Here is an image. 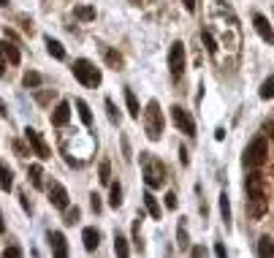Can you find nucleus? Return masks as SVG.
<instances>
[{"label": "nucleus", "mask_w": 274, "mask_h": 258, "mask_svg": "<svg viewBox=\"0 0 274 258\" xmlns=\"http://www.w3.org/2000/svg\"><path fill=\"white\" fill-rule=\"evenodd\" d=\"M14 150H16V155H22V158H25V155H30V150H27L22 141H14Z\"/></svg>", "instance_id": "obj_35"}, {"label": "nucleus", "mask_w": 274, "mask_h": 258, "mask_svg": "<svg viewBox=\"0 0 274 258\" xmlns=\"http://www.w3.org/2000/svg\"><path fill=\"white\" fill-rule=\"evenodd\" d=\"M258 255H274V242L269 239V236H261V242H258Z\"/></svg>", "instance_id": "obj_22"}, {"label": "nucleus", "mask_w": 274, "mask_h": 258, "mask_svg": "<svg viewBox=\"0 0 274 258\" xmlns=\"http://www.w3.org/2000/svg\"><path fill=\"white\" fill-rule=\"evenodd\" d=\"M144 204H147V212L155 217V220H160V201L152 196V190H147L144 193Z\"/></svg>", "instance_id": "obj_15"}, {"label": "nucleus", "mask_w": 274, "mask_h": 258, "mask_svg": "<svg viewBox=\"0 0 274 258\" xmlns=\"http://www.w3.org/2000/svg\"><path fill=\"white\" fill-rule=\"evenodd\" d=\"M125 103H128V112H130V117H136V120H139L141 106H139V98L133 95V90H125Z\"/></svg>", "instance_id": "obj_19"}, {"label": "nucleus", "mask_w": 274, "mask_h": 258, "mask_svg": "<svg viewBox=\"0 0 274 258\" xmlns=\"http://www.w3.org/2000/svg\"><path fill=\"white\" fill-rule=\"evenodd\" d=\"M144 114V131H147V136L158 141L160 136H163V114H160V103L158 101H149L147 103V109L141 112Z\"/></svg>", "instance_id": "obj_2"}, {"label": "nucleus", "mask_w": 274, "mask_h": 258, "mask_svg": "<svg viewBox=\"0 0 274 258\" xmlns=\"http://www.w3.org/2000/svg\"><path fill=\"white\" fill-rule=\"evenodd\" d=\"M244 185H247V193H261V190H263V177L258 174V171H252Z\"/></svg>", "instance_id": "obj_18"}, {"label": "nucleus", "mask_w": 274, "mask_h": 258, "mask_svg": "<svg viewBox=\"0 0 274 258\" xmlns=\"http://www.w3.org/2000/svg\"><path fill=\"white\" fill-rule=\"evenodd\" d=\"M109 204L111 207H122V188H120V182H114V185H111V193H109Z\"/></svg>", "instance_id": "obj_21"}, {"label": "nucleus", "mask_w": 274, "mask_h": 258, "mask_svg": "<svg viewBox=\"0 0 274 258\" xmlns=\"http://www.w3.org/2000/svg\"><path fill=\"white\" fill-rule=\"evenodd\" d=\"M3 255H6V258H8V255H11V258H19V255H22V247H16V245H8Z\"/></svg>", "instance_id": "obj_33"}, {"label": "nucleus", "mask_w": 274, "mask_h": 258, "mask_svg": "<svg viewBox=\"0 0 274 258\" xmlns=\"http://www.w3.org/2000/svg\"><path fill=\"white\" fill-rule=\"evenodd\" d=\"M76 109H79V117H82L84 125H92V112H90L87 103H84V101H76Z\"/></svg>", "instance_id": "obj_23"}, {"label": "nucleus", "mask_w": 274, "mask_h": 258, "mask_svg": "<svg viewBox=\"0 0 274 258\" xmlns=\"http://www.w3.org/2000/svg\"><path fill=\"white\" fill-rule=\"evenodd\" d=\"M0 188H3V190H11L14 188V171L8 169L6 163H0Z\"/></svg>", "instance_id": "obj_17"}, {"label": "nucleus", "mask_w": 274, "mask_h": 258, "mask_svg": "<svg viewBox=\"0 0 274 258\" xmlns=\"http://www.w3.org/2000/svg\"><path fill=\"white\" fill-rule=\"evenodd\" d=\"M30 182L35 185V188H44V171H41V166H30Z\"/></svg>", "instance_id": "obj_27"}, {"label": "nucleus", "mask_w": 274, "mask_h": 258, "mask_svg": "<svg viewBox=\"0 0 274 258\" xmlns=\"http://www.w3.org/2000/svg\"><path fill=\"white\" fill-rule=\"evenodd\" d=\"M179 160H182V166H187V152L179 150Z\"/></svg>", "instance_id": "obj_43"}, {"label": "nucleus", "mask_w": 274, "mask_h": 258, "mask_svg": "<svg viewBox=\"0 0 274 258\" xmlns=\"http://www.w3.org/2000/svg\"><path fill=\"white\" fill-rule=\"evenodd\" d=\"M8 6V0H0V8H6Z\"/></svg>", "instance_id": "obj_46"}, {"label": "nucleus", "mask_w": 274, "mask_h": 258, "mask_svg": "<svg viewBox=\"0 0 274 258\" xmlns=\"http://www.w3.org/2000/svg\"><path fill=\"white\" fill-rule=\"evenodd\" d=\"M266 158H269V144H266L263 136L252 139V144L244 150V163H247L250 169H261L263 163H266Z\"/></svg>", "instance_id": "obj_3"}, {"label": "nucleus", "mask_w": 274, "mask_h": 258, "mask_svg": "<svg viewBox=\"0 0 274 258\" xmlns=\"http://www.w3.org/2000/svg\"><path fill=\"white\" fill-rule=\"evenodd\" d=\"M106 63H109L114 71H117V68H122V57H120L114 49H109V52H106Z\"/></svg>", "instance_id": "obj_30"}, {"label": "nucleus", "mask_w": 274, "mask_h": 258, "mask_svg": "<svg viewBox=\"0 0 274 258\" xmlns=\"http://www.w3.org/2000/svg\"><path fill=\"white\" fill-rule=\"evenodd\" d=\"M182 6H185V8H187V11H190V14L195 11V0H182Z\"/></svg>", "instance_id": "obj_39"}, {"label": "nucleus", "mask_w": 274, "mask_h": 258, "mask_svg": "<svg viewBox=\"0 0 274 258\" xmlns=\"http://www.w3.org/2000/svg\"><path fill=\"white\" fill-rule=\"evenodd\" d=\"M114 253H117L120 258H125V255H128V239H125L122 234L114 236Z\"/></svg>", "instance_id": "obj_25"}, {"label": "nucleus", "mask_w": 274, "mask_h": 258, "mask_svg": "<svg viewBox=\"0 0 274 258\" xmlns=\"http://www.w3.org/2000/svg\"><path fill=\"white\" fill-rule=\"evenodd\" d=\"M76 220H79V209L73 207V209H68V215H65V223H68V226H73Z\"/></svg>", "instance_id": "obj_34"}, {"label": "nucleus", "mask_w": 274, "mask_h": 258, "mask_svg": "<svg viewBox=\"0 0 274 258\" xmlns=\"http://www.w3.org/2000/svg\"><path fill=\"white\" fill-rule=\"evenodd\" d=\"M68 120H71V103L60 101L57 109H54V114H52V125L54 128H63V125H68Z\"/></svg>", "instance_id": "obj_11"}, {"label": "nucleus", "mask_w": 274, "mask_h": 258, "mask_svg": "<svg viewBox=\"0 0 274 258\" xmlns=\"http://www.w3.org/2000/svg\"><path fill=\"white\" fill-rule=\"evenodd\" d=\"M106 112H109L111 122H120V112H117V106H114V101H111V98H106Z\"/></svg>", "instance_id": "obj_32"}, {"label": "nucleus", "mask_w": 274, "mask_h": 258, "mask_svg": "<svg viewBox=\"0 0 274 258\" xmlns=\"http://www.w3.org/2000/svg\"><path fill=\"white\" fill-rule=\"evenodd\" d=\"M261 98H263V101L274 98V76H269V79L261 84Z\"/></svg>", "instance_id": "obj_28"}, {"label": "nucleus", "mask_w": 274, "mask_h": 258, "mask_svg": "<svg viewBox=\"0 0 274 258\" xmlns=\"http://www.w3.org/2000/svg\"><path fill=\"white\" fill-rule=\"evenodd\" d=\"M25 139L30 141L33 152H35V155H38L41 160H49V158H52V150H49V144H46V141L41 139V133L35 131V128H30V125H27V128H25Z\"/></svg>", "instance_id": "obj_5"}, {"label": "nucleus", "mask_w": 274, "mask_h": 258, "mask_svg": "<svg viewBox=\"0 0 274 258\" xmlns=\"http://www.w3.org/2000/svg\"><path fill=\"white\" fill-rule=\"evenodd\" d=\"M0 76H6V54L0 49Z\"/></svg>", "instance_id": "obj_38"}, {"label": "nucleus", "mask_w": 274, "mask_h": 258, "mask_svg": "<svg viewBox=\"0 0 274 258\" xmlns=\"http://www.w3.org/2000/svg\"><path fill=\"white\" fill-rule=\"evenodd\" d=\"M46 52H49V54L54 57V60H63V57H65L63 44H60V41H54L52 35H46Z\"/></svg>", "instance_id": "obj_16"}, {"label": "nucleus", "mask_w": 274, "mask_h": 258, "mask_svg": "<svg viewBox=\"0 0 274 258\" xmlns=\"http://www.w3.org/2000/svg\"><path fill=\"white\" fill-rule=\"evenodd\" d=\"M0 231H6V223H3V217H0Z\"/></svg>", "instance_id": "obj_45"}, {"label": "nucleus", "mask_w": 274, "mask_h": 258, "mask_svg": "<svg viewBox=\"0 0 274 258\" xmlns=\"http://www.w3.org/2000/svg\"><path fill=\"white\" fill-rule=\"evenodd\" d=\"M22 84H25L27 90H30V87H38V84H41V73H35V71H27V73L22 76Z\"/></svg>", "instance_id": "obj_24"}, {"label": "nucleus", "mask_w": 274, "mask_h": 258, "mask_svg": "<svg viewBox=\"0 0 274 258\" xmlns=\"http://www.w3.org/2000/svg\"><path fill=\"white\" fill-rule=\"evenodd\" d=\"M266 133L274 139V120H269V122H266Z\"/></svg>", "instance_id": "obj_41"}, {"label": "nucleus", "mask_w": 274, "mask_h": 258, "mask_svg": "<svg viewBox=\"0 0 274 258\" xmlns=\"http://www.w3.org/2000/svg\"><path fill=\"white\" fill-rule=\"evenodd\" d=\"M168 68H171V76H182L185 71V44L174 41L171 49H168Z\"/></svg>", "instance_id": "obj_6"}, {"label": "nucleus", "mask_w": 274, "mask_h": 258, "mask_svg": "<svg viewBox=\"0 0 274 258\" xmlns=\"http://www.w3.org/2000/svg\"><path fill=\"white\" fill-rule=\"evenodd\" d=\"M201 41H204V46H206V52H209V54H214V52H217V41L212 38V33H209V30H201Z\"/></svg>", "instance_id": "obj_29"}, {"label": "nucleus", "mask_w": 274, "mask_h": 258, "mask_svg": "<svg viewBox=\"0 0 274 258\" xmlns=\"http://www.w3.org/2000/svg\"><path fill=\"white\" fill-rule=\"evenodd\" d=\"M49 201L57 209H68V190H65L57 179H52V182H49Z\"/></svg>", "instance_id": "obj_9"}, {"label": "nucleus", "mask_w": 274, "mask_h": 258, "mask_svg": "<svg viewBox=\"0 0 274 258\" xmlns=\"http://www.w3.org/2000/svg\"><path fill=\"white\" fill-rule=\"evenodd\" d=\"M247 204H250V215L252 217H263L266 215V209H269V198L266 193H247Z\"/></svg>", "instance_id": "obj_8"}, {"label": "nucleus", "mask_w": 274, "mask_h": 258, "mask_svg": "<svg viewBox=\"0 0 274 258\" xmlns=\"http://www.w3.org/2000/svg\"><path fill=\"white\" fill-rule=\"evenodd\" d=\"M214 139H217V141H223V139H225V131H223V128H217V131H214Z\"/></svg>", "instance_id": "obj_42"}, {"label": "nucleus", "mask_w": 274, "mask_h": 258, "mask_svg": "<svg viewBox=\"0 0 274 258\" xmlns=\"http://www.w3.org/2000/svg\"><path fill=\"white\" fill-rule=\"evenodd\" d=\"M73 16L82 19V22H90V19H95V8L92 6H76L73 8Z\"/></svg>", "instance_id": "obj_20"}, {"label": "nucleus", "mask_w": 274, "mask_h": 258, "mask_svg": "<svg viewBox=\"0 0 274 258\" xmlns=\"http://www.w3.org/2000/svg\"><path fill=\"white\" fill-rule=\"evenodd\" d=\"M0 49H3V54L8 57V63H19L22 60V54H19V49H16V44H11V41H0Z\"/></svg>", "instance_id": "obj_14"}, {"label": "nucleus", "mask_w": 274, "mask_h": 258, "mask_svg": "<svg viewBox=\"0 0 274 258\" xmlns=\"http://www.w3.org/2000/svg\"><path fill=\"white\" fill-rule=\"evenodd\" d=\"M98 179H101L103 185H109V182H111V163H109V160H103V163H101V169H98Z\"/></svg>", "instance_id": "obj_26"}, {"label": "nucleus", "mask_w": 274, "mask_h": 258, "mask_svg": "<svg viewBox=\"0 0 274 258\" xmlns=\"http://www.w3.org/2000/svg\"><path fill=\"white\" fill-rule=\"evenodd\" d=\"M0 114H3V117H8V112H6V103H3V98H0Z\"/></svg>", "instance_id": "obj_44"}, {"label": "nucleus", "mask_w": 274, "mask_h": 258, "mask_svg": "<svg viewBox=\"0 0 274 258\" xmlns=\"http://www.w3.org/2000/svg\"><path fill=\"white\" fill-rule=\"evenodd\" d=\"M92 212H101V196L92 193Z\"/></svg>", "instance_id": "obj_37"}, {"label": "nucleus", "mask_w": 274, "mask_h": 258, "mask_svg": "<svg viewBox=\"0 0 274 258\" xmlns=\"http://www.w3.org/2000/svg\"><path fill=\"white\" fill-rule=\"evenodd\" d=\"M82 239H84V250H95L98 242H101V234L95 231V228H84V234H82Z\"/></svg>", "instance_id": "obj_13"}, {"label": "nucleus", "mask_w": 274, "mask_h": 258, "mask_svg": "<svg viewBox=\"0 0 274 258\" xmlns=\"http://www.w3.org/2000/svg\"><path fill=\"white\" fill-rule=\"evenodd\" d=\"M220 212H223V217H225V223L231 220V204H228V196H220Z\"/></svg>", "instance_id": "obj_31"}, {"label": "nucleus", "mask_w": 274, "mask_h": 258, "mask_svg": "<svg viewBox=\"0 0 274 258\" xmlns=\"http://www.w3.org/2000/svg\"><path fill=\"white\" fill-rule=\"evenodd\" d=\"M171 120H174V125L182 131L185 136H195V122H193V117L182 106H171Z\"/></svg>", "instance_id": "obj_7"}, {"label": "nucleus", "mask_w": 274, "mask_h": 258, "mask_svg": "<svg viewBox=\"0 0 274 258\" xmlns=\"http://www.w3.org/2000/svg\"><path fill=\"white\" fill-rule=\"evenodd\" d=\"M252 25H255V30H258V35L266 41L269 46H274V27L269 25V19L263 16V14H255L252 16Z\"/></svg>", "instance_id": "obj_10"}, {"label": "nucleus", "mask_w": 274, "mask_h": 258, "mask_svg": "<svg viewBox=\"0 0 274 258\" xmlns=\"http://www.w3.org/2000/svg\"><path fill=\"white\" fill-rule=\"evenodd\" d=\"M49 242H52V253L57 255V258L68 255V245H65V236H63L60 231H52V234H49Z\"/></svg>", "instance_id": "obj_12"}, {"label": "nucleus", "mask_w": 274, "mask_h": 258, "mask_svg": "<svg viewBox=\"0 0 274 258\" xmlns=\"http://www.w3.org/2000/svg\"><path fill=\"white\" fill-rule=\"evenodd\" d=\"M166 207L168 209H177V196L174 193H166Z\"/></svg>", "instance_id": "obj_36"}, {"label": "nucleus", "mask_w": 274, "mask_h": 258, "mask_svg": "<svg viewBox=\"0 0 274 258\" xmlns=\"http://www.w3.org/2000/svg\"><path fill=\"white\" fill-rule=\"evenodd\" d=\"M214 253H217V255H220V258H223V255H225V253H228V250H225V245H214Z\"/></svg>", "instance_id": "obj_40"}, {"label": "nucleus", "mask_w": 274, "mask_h": 258, "mask_svg": "<svg viewBox=\"0 0 274 258\" xmlns=\"http://www.w3.org/2000/svg\"><path fill=\"white\" fill-rule=\"evenodd\" d=\"M141 171H144V182L149 188H160L166 182V169L163 163L155 158V155H149V152H144L141 155Z\"/></svg>", "instance_id": "obj_1"}, {"label": "nucleus", "mask_w": 274, "mask_h": 258, "mask_svg": "<svg viewBox=\"0 0 274 258\" xmlns=\"http://www.w3.org/2000/svg\"><path fill=\"white\" fill-rule=\"evenodd\" d=\"M73 76H76L84 87H98L101 84V71L90 60H76L73 63Z\"/></svg>", "instance_id": "obj_4"}]
</instances>
